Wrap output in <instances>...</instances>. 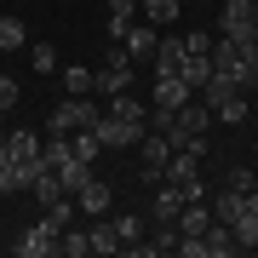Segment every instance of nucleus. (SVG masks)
I'll list each match as a JSON object with an SVG mask.
<instances>
[{
  "label": "nucleus",
  "mask_w": 258,
  "mask_h": 258,
  "mask_svg": "<svg viewBox=\"0 0 258 258\" xmlns=\"http://www.w3.org/2000/svg\"><path fill=\"white\" fill-rule=\"evenodd\" d=\"M212 69L230 75V81L241 86V92H252L258 86V40H247V46H235V40H212Z\"/></svg>",
  "instance_id": "nucleus-1"
},
{
  "label": "nucleus",
  "mask_w": 258,
  "mask_h": 258,
  "mask_svg": "<svg viewBox=\"0 0 258 258\" xmlns=\"http://www.w3.org/2000/svg\"><path fill=\"white\" fill-rule=\"evenodd\" d=\"M218 35L235 40V46L258 40V12H252V0H224V12H218Z\"/></svg>",
  "instance_id": "nucleus-2"
},
{
  "label": "nucleus",
  "mask_w": 258,
  "mask_h": 258,
  "mask_svg": "<svg viewBox=\"0 0 258 258\" xmlns=\"http://www.w3.org/2000/svg\"><path fill=\"white\" fill-rule=\"evenodd\" d=\"M98 120H103V109H98V103H86V92H81V98H63V103L52 109L46 132H63V138H69V132H81V126H98Z\"/></svg>",
  "instance_id": "nucleus-3"
},
{
  "label": "nucleus",
  "mask_w": 258,
  "mask_h": 258,
  "mask_svg": "<svg viewBox=\"0 0 258 258\" xmlns=\"http://www.w3.org/2000/svg\"><path fill=\"white\" fill-rule=\"evenodd\" d=\"M57 235H63V230H57L52 218H40L35 230H23L18 241H12V252H18V258H52L57 252Z\"/></svg>",
  "instance_id": "nucleus-4"
},
{
  "label": "nucleus",
  "mask_w": 258,
  "mask_h": 258,
  "mask_svg": "<svg viewBox=\"0 0 258 258\" xmlns=\"http://www.w3.org/2000/svg\"><path fill=\"white\" fill-rule=\"evenodd\" d=\"M138 161H144V178H149V184H161L166 161H172V144H166V132H155V126L144 132V138H138Z\"/></svg>",
  "instance_id": "nucleus-5"
},
{
  "label": "nucleus",
  "mask_w": 258,
  "mask_h": 258,
  "mask_svg": "<svg viewBox=\"0 0 258 258\" xmlns=\"http://www.w3.org/2000/svg\"><path fill=\"white\" fill-rule=\"evenodd\" d=\"M144 132H149V126H138V120H115V115L98 120V144H103V149H132Z\"/></svg>",
  "instance_id": "nucleus-6"
},
{
  "label": "nucleus",
  "mask_w": 258,
  "mask_h": 258,
  "mask_svg": "<svg viewBox=\"0 0 258 258\" xmlns=\"http://www.w3.org/2000/svg\"><path fill=\"white\" fill-rule=\"evenodd\" d=\"M109 184H103V178H86L81 189H75V212H86V218H98V212H109Z\"/></svg>",
  "instance_id": "nucleus-7"
},
{
  "label": "nucleus",
  "mask_w": 258,
  "mask_h": 258,
  "mask_svg": "<svg viewBox=\"0 0 258 258\" xmlns=\"http://www.w3.org/2000/svg\"><path fill=\"white\" fill-rule=\"evenodd\" d=\"M120 46H126V57H132V63H138V57H155L161 35H155V23H132L126 35H120Z\"/></svg>",
  "instance_id": "nucleus-8"
},
{
  "label": "nucleus",
  "mask_w": 258,
  "mask_h": 258,
  "mask_svg": "<svg viewBox=\"0 0 258 258\" xmlns=\"http://www.w3.org/2000/svg\"><path fill=\"white\" fill-rule=\"evenodd\" d=\"M6 144H12V161L18 166H40V132L18 126V132H6Z\"/></svg>",
  "instance_id": "nucleus-9"
},
{
  "label": "nucleus",
  "mask_w": 258,
  "mask_h": 258,
  "mask_svg": "<svg viewBox=\"0 0 258 258\" xmlns=\"http://www.w3.org/2000/svg\"><path fill=\"white\" fill-rule=\"evenodd\" d=\"M166 184H189V178H201V155L195 149H172V161H166Z\"/></svg>",
  "instance_id": "nucleus-10"
},
{
  "label": "nucleus",
  "mask_w": 258,
  "mask_h": 258,
  "mask_svg": "<svg viewBox=\"0 0 258 258\" xmlns=\"http://www.w3.org/2000/svg\"><path fill=\"white\" fill-rule=\"evenodd\" d=\"M178 207H184L178 184H161V189H155V201H149V218H155V224H178Z\"/></svg>",
  "instance_id": "nucleus-11"
},
{
  "label": "nucleus",
  "mask_w": 258,
  "mask_h": 258,
  "mask_svg": "<svg viewBox=\"0 0 258 258\" xmlns=\"http://www.w3.org/2000/svg\"><path fill=\"white\" fill-rule=\"evenodd\" d=\"M207 224H212V207L207 201H184V207H178V235H207Z\"/></svg>",
  "instance_id": "nucleus-12"
},
{
  "label": "nucleus",
  "mask_w": 258,
  "mask_h": 258,
  "mask_svg": "<svg viewBox=\"0 0 258 258\" xmlns=\"http://www.w3.org/2000/svg\"><path fill=\"white\" fill-rule=\"evenodd\" d=\"M57 252H63V258H86V252H92V230H86V224H63Z\"/></svg>",
  "instance_id": "nucleus-13"
},
{
  "label": "nucleus",
  "mask_w": 258,
  "mask_h": 258,
  "mask_svg": "<svg viewBox=\"0 0 258 258\" xmlns=\"http://www.w3.org/2000/svg\"><path fill=\"white\" fill-rule=\"evenodd\" d=\"M103 115H115V120H138V126H149V109H144V103L132 98V92H115L109 103H103Z\"/></svg>",
  "instance_id": "nucleus-14"
},
{
  "label": "nucleus",
  "mask_w": 258,
  "mask_h": 258,
  "mask_svg": "<svg viewBox=\"0 0 258 258\" xmlns=\"http://www.w3.org/2000/svg\"><path fill=\"white\" fill-rule=\"evenodd\" d=\"M103 6H109V40H120L138 23V0H103Z\"/></svg>",
  "instance_id": "nucleus-15"
},
{
  "label": "nucleus",
  "mask_w": 258,
  "mask_h": 258,
  "mask_svg": "<svg viewBox=\"0 0 258 258\" xmlns=\"http://www.w3.org/2000/svg\"><path fill=\"white\" fill-rule=\"evenodd\" d=\"M178 75H184V81L195 86V92H201V86H207V75H212V52H184Z\"/></svg>",
  "instance_id": "nucleus-16"
},
{
  "label": "nucleus",
  "mask_w": 258,
  "mask_h": 258,
  "mask_svg": "<svg viewBox=\"0 0 258 258\" xmlns=\"http://www.w3.org/2000/svg\"><path fill=\"white\" fill-rule=\"evenodd\" d=\"M109 230L120 235V252H138V241H144V218H138V212H120Z\"/></svg>",
  "instance_id": "nucleus-17"
},
{
  "label": "nucleus",
  "mask_w": 258,
  "mask_h": 258,
  "mask_svg": "<svg viewBox=\"0 0 258 258\" xmlns=\"http://www.w3.org/2000/svg\"><path fill=\"white\" fill-rule=\"evenodd\" d=\"M201 241H207V258H230V252H235V235H230V224H218V218L207 224V235H201Z\"/></svg>",
  "instance_id": "nucleus-18"
},
{
  "label": "nucleus",
  "mask_w": 258,
  "mask_h": 258,
  "mask_svg": "<svg viewBox=\"0 0 258 258\" xmlns=\"http://www.w3.org/2000/svg\"><path fill=\"white\" fill-rule=\"evenodd\" d=\"M29 69H35V75H57V46H52V40H29Z\"/></svg>",
  "instance_id": "nucleus-19"
},
{
  "label": "nucleus",
  "mask_w": 258,
  "mask_h": 258,
  "mask_svg": "<svg viewBox=\"0 0 258 258\" xmlns=\"http://www.w3.org/2000/svg\"><path fill=\"white\" fill-rule=\"evenodd\" d=\"M178 63H184V40L161 35V46H155V75H178Z\"/></svg>",
  "instance_id": "nucleus-20"
},
{
  "label": "nucleus",
  "mask_w": 258,
  "mask_h": 258,
  "mask_svg": "<svg viewBox=\"0 0 258 258\" xmlns=\"http://www.w3.org/2000/svg\"><path fill=\"white\" fill-rule=\"evenodd\" d=\"M23 46H29V29H23V18L6 12V18H0V52H23Z\"/></svg>",
  "instance_id": "nucleus-21"
},
{
  "label": "nucleus",
  "mask_w": 258,
  "mask_h": 258,
  "mask_svg": "<svg viewBox=\"0 0 258 258\" xmlns=\"http://www.w3.org/2000/svg\"><path fill=\"white\" fill-rule=\"evenodd\" d=\"M207 201H212V218H218V224H235L241 218V189L224 184V195H207Z\"/></svg>",
  "instance_id": "nucleus-22"
},
{
  "label": "nucleus",
  "mask_w": 258,
  "mask_h": 258,
  "mask_svg": "<svg viewBox=\"0 0 258 258\" xmlns=\"http://www.w3.org/2000/svg\"><path fill=\"white\" fill-rule=\"evenodd\" d=\"M29 195L46 207V201H57V195H69V189L57 184V172H52V166H40V172H35V184H29Z\"/></svg>",
  "instance_id": "nucleus-23"
},
{
  "label": "nucleus",
  "mask_w": 258,
  "mask_h": 258,
  "mask_svg": "<svg viewBox=\"0 0 258 258\" xmlns=\"http://www.w3.org/2000/svg\"><path fill=\"white\" fill-rule=\"evenodd\" d=\"M86 178H92V166H86V161H75V155H69L63 166H57V184H63L69 195H75V189H81V184H86Z\"/></svg>",
  "instance_id": "nucleus-24"
},
{
  "label": "nucleus",
  "mask_w": 258,
  "mask_h": 258,
  "mask_svg": "<svg viewBox=\"0 0 258 258\" xmlns=\"http://www.w3.org/2000/svg\"><path fill=\"white\" fill-rule=\"evenodd\" d=\"M57 75H63V92H69V98L92 92V69H86V63H69V69H57Z\"/></svg>",
  "instance_id": "nucleus-25"
},
{
  "label": "nucleus",
  "mask_w": 258,
  "mask_h": 258,
  "mask_svg": "<svg viewBox=\"0 0 258 258\" xmlns=\"http://www.w3.org/2000/svg\"><path fill=\"white\" fill-rule=\"evenodd\" d=\"M18 103H23V86H18V75H6V69H0V115H6V109H18Z\"/></svg>",
  "instance_id": "nucleus-26"
},
{
  "label": "nucleus",
  "mask_w": 258,
  "mask_h": 258,
  "mask_svg": "<svg viewBox=\"0 0 258 258\" xmlns=\"http://www.w3.org/2000/svg\"><path fill=\"white\" fill-rule=\"evenodd\" d=\"M178 12H184L178 0H144V18H149V23H172Z\"/></svg>",
  "instance_id": "nucleus-27"
},
{
  "label": "nucleus",
  "mask_w": 258,
  "mask_h": 258,
  "mask_svg": "<svg viewBox=\"0 0 258 258\" xmlns=\"http://www.w3.org/2000/svg\"><path fill=\"white\" fill-rule=\"evenodd\" d=\"M86 230H92V252H120V235L109 224H86Z\"/></svg>",
  "instance_id": "nucleus-28"
},
{
  "label": "nucleus",
  "mask_w": 258,
  "mask_h": 258,
  "mask_svg": "<svg viewBox=\"0 0 258 258\" xmlns=\"http://www.w3.org/2000/svg\"><path fill=\"white\" fill-rule=\"evenodd\" d=\"M224 184H230V189H241V195H247V189H258V178L247 172V166H235V172H230V178H224Z\"/></svg>",
  "instance_id": "nucleus-29"
},
{
  "label": "nucleus",
  "mask_w": 258,
  "mask_h": 258,
  "mask_svg": "<svg viewBox=\"0 0 258 258\" xmlns=\"http://www.w3.org/2000/svg\"><path fill=\"white\" fill-rule=\"evenodd\" d=\"M184 52H212V35H201V29H195V35H184Z\"/></svg>",
  "instance_id": "nucleus-30"
},
{
  "label": "nucleus",
  "mask_w": 258,
  "mask_h": 258,
  "mask_svg": "<svg viewBox=\"0 0 258 258\" xmlns=\"http://www.w3.org/2000/svg\"><path fill=\"white\" fill-rule=\"evenodd\" d=\"M12 161V144H6V132H0V166H6Z\"/></svg>",
  "instance_id": "nucleus-31"
},
{
  "label": "nucleus",
  "mask_w": 258,
  "mask_h": 258,
  "mask_svg": "<svg viewBox=\"0 0 258 258\" xmlns=\"http://www.w3.org/2000/svg\"><path fill=\"white\" fill-rule=\"evenodd\" d=\"M252 12H258V0H252Z\"/></svg>",
  "instance_id": "nucleus-32"
}]
</instances>
